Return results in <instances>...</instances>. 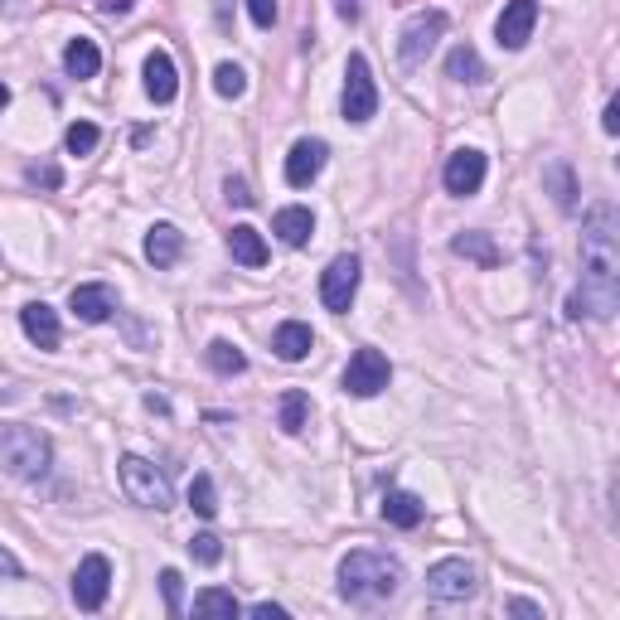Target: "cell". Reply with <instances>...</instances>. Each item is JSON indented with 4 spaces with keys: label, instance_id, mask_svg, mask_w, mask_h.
Masks as SVG:
<instances>
[{
    "label": "cell",
    "instance_id": "22",
    "mask_svg": "<svg viewBox=\"0 0 620 620\" xmlns=\"http://www.w3.org/2000/svg\"><path fill=\"white\" fill-rule=\"evenodd\" d=\"M446 78H456V83H465V88H480L490 73H485V59H480L470 44H456V49L446 54Z\"/></svg>",
    "mask_w": 620,
    "mask_h": 620
},
{
    "label": "cell",
    "instance_id": "21",
    "mask_svg": "<svg viewBox=\"0 0 620 620\" xmlns=\"http://www.w3.org/2000/svg\"><path fill=\"white\" fill-rule=\"evenodd\" d=\"M383 519L393 528H417L427 519V504L412 495V490H388V495H383Z\"/></svg>",
    "mask_w": 620,
    "mask_h": 620
},
{
    "label": "cell",
    "instance_id": "38",
    "mask_svg": "<svg viewBox=\"0 0 620 620\" xmlns=\"http://www.w3.org/2000/svg\"><path fill=\"white\" fill-rule=\"evenodd\" d=\"M223 194H228L238 209H248V204H252V194H248V185H243V180H228V185H223Z\"/></svg>",
    "mask_w": 620,
    "mask_h": 620
},
{
    "label": "cell",
    "instance_id": "18",
    "mask_svg": "<svg viewBox=\"0 0 620 620\" xmlns=\"http://www.w3.org/2000/svg\"><path fill=\"white\" fill-rule=\"evenodd\" d=\"M272 233H277L286 248H306L310 233H315V214L301 209V204H286V209H277V218H272Z\"/></svg>",
    "mask_w": 620,
    "mask_h": 620
},
{
    "label": "cell",
    "instance_id": "3",
    "mask_svg": "<svg viewBox=\"0 0 620 620\" xmlns=\"http://www.w3.org/2000/svg\"><path fill=\"white\" fill-rule=\"evenodd\" d=\"M49 465H54V446H49V436L39 432V427H25V422L0 427V470L5 475H15V480H44Z\"/></svg>",
    "mask_w": 620,
    "mask_h": 620
},
{
    "label": "cell",
    "instance_id": "1",
    "mask_svg": "<svg viewBox=\"0 0 620 620\" xmlns=\"http://www.w3.org/2000/svg\"><path fill=\"white\" fill-rule=\"evenodd\" d=\"M620 310V218L611 204H591L582 214V286L572 291V320H611Z\"/></svg>",
    "mask_w": 620,
    "mask_h": 620
},
{
    "label": "cell",
    "instance_id": "5",
    "mask_svg": "<svg viewBox=\"0 0 620 620\" xmlns=\"http://www.w3.org/2000/svg\"><path fill=\"white\" fill-rule=\"evenodd\" d=\"M340 112H344V122H354V126L373 122V112H378V88H373V73L364 54H349V63H344Z\"/></svg>",
    "mask_w": 620,
    "mask_h": 620
},
{
    "label": "cell",
    "instance_id": "11",
    "mask_svg": "<svg viewBox=\"0 0 620 620\" xmlns=\"http://www.w3.org/2000/svg\"><path fill=\"white\" fill-rule=\"evenodd\" d=\"M485 170H490L485 151H475V146H461V151L446 160V170H441V180H446V194H456V199H470V194H480V185H485Z\"/></svg>",
    "mask_w": 620,
    "mask_h": 620
},
{
    "label": "cell",
    "instance_id": "24",
    "mask_svg": "<svg viewBox=\"0 0 620 620\" xmlns=\"http://www.w3.org/2000/svg\"><path fill=\"white\" fill-rule=\"evenodd\" d=\"M63 68H68V78H97L102 49H97L93 39H73V44L63 49Z\"/></svg>",
    "mask_w": 620,
    "mask_h": 620
},
{
    "label": "cell",
    "instance_id": "35",
    "mask_svg": "<svg viewBox=\"0 0 620 620\" xmlns=\"http://www.w3.org/2000/svg\"><path fill=\"white\" fill-rule=\"evenodd\" d=\"M248 15H252V25L272 30L277 25V0H248Z\"/></svg>",
    "mask_w": 620,
    "mask_h": 620
},
{
    "label": "cell",
    "instance_id": "27",
    "mask_svg": "<svg viewBox=\"0 0 620 620\" xmlns=\"http://www.w3.org/2000/svg\"><path fill=\"white\" fill-rule=\"evenodd\" d=\"M243 606H238V596L233 591H223V587H204L199 596H194V616H238Z\"/></svg>",
    "mask_w": 620,
    "mask_h": 620
},
{
    "label": "cell",
    "instance_id": "33",
    "mask_svg": "<svg viewBox=\"0 0 620 620\" xmlns=\"http://www.w3.org/2000/svg\"><path fill=\"white\" fill-rule=\"evenodd\" d=\"M189 553H194V562L214 567V562L223 558V538H218V533H194V538H189Z\"/></svg>",
    "mask_w": 620,
    "mask_h": 620
},
{
    "label": "cell",
    "instance_id": "29",
    "mask_svg": "<svg viewBox=\"0 0 620 620\" xmlns=\"http://www.w3.org/2000/svg\"><path fill=\"white\" fill-rule=\"evenodd\" d=\"M189 509H194L199 519H214L218 514V490L209 475H194V485H189Z\"/></svg>",
    "mask_w": 620,
    "mask_h": 620
},
{
    "label": "cell",
    "instance_id": "32",
    "mask_svg": "<svg viewBox=\"0 0 620 620\" xmlns=\"http://www.w3.org/2000/svg\"><path fill=\"white\" fill-rule=\"evenodd\" d=\"M160 591H165V611H170V616H185V577H180L175 567L160 572Z\"/></svg>",
    "mask_w": 620,
    "mask_h": 620
},
{
    "label": "cell",
    "instance_id": "26",
    "mask_svg": "<svg viewBox=\"0 0 620 620\" xmlns=\"http://www.w3.org/2000/svg\"><path fill=\"white\" fill-rule=\"evenodd\" d=\"M310 422V398L301 388H291V393H281V432L286 436H301Z\"/></svg>",
    "mask_w": 620,
    "mask_h": 620
},
{
    "label": "cell",
    "instance_id": "23",
    "mask_svg": "<svg viewBox=\"0 0 620 620\" xmlns=\"http://www.w3.org/2000/svg\"><path fill=\"white\" fill-rule=\"evenodd\" d=\"M228 252H233V262H243V267H267V243H262V233L248 228V223H238V228L228 233Z\"/></svg>",
    "mask_w": 620,
    "mask_h": 620
},
{
    "label": "cell",
    "instance_id": "19",
    "mask_svg": "<svg viewBox=\"0 0 620 620\" xmlns=\"http://www.w3.org/2000/svg\"><path fill=\"white\" fill-rule=\"evenodd\" d=\"M272 349H277V359H286V364H301L310 349H315V335H310L306 320H286V325H277V335H272Z\"/></svg>",
    "mask_w": 620,
    "mask_h": 620
},
{
    "label": "cell",
    "instance_id": "17",
    "mask_svg": "<svg viewBox=\"0 0 620 620\" xmlns=\"http://www.w3.org/2000/svg\"><path fill=\"white\" fill-rule=\"evenodd\" d=\"M146 93H151V102H175V93H180V73H175V59L165 54V49H155L151 59H146Z\"/></svg>",
    "mask_w": 620,
    "mask_h": 620
},
{
    "label": "cell",
    "instance_id": "42",
    "mask_svg": "<svg viewBox=\"0 0 620 620\" xmlns=\"http://www.w3.org/2000/svg\"><path fill=\"white\" fill-rule=\"evenodd\" d=\"M335 10H340V20H349V25H354V20H359V0H340V5H335Z\"/></svg>",
    "mask_w": 620,
    "mask_h": 620
},
{
    "label": "cell",
    "instance_id": "9",
    "mask_svg": "<svg viewBox=\"0 0 620 620\" xmlns=\"http://www.w3.org/2000/svg\"><path fill=\"white\" fill-rule=\"evenodd\" d=\"M107 591H112V562L102 553H88L78 562V572H73V606L78 611H102Z\"/></svg>",
    "mask_w": 620,
    "mask_h": 620
},
{
    "label": "cell",
    "instance_id": "25",
    "mask_svg": "<svg viewBox=\"0 0 620 620\" xmlns=\"http://www.w3.org/2000/svg\"><path fill=\"white\" fill-rule=\"evenodd\" d=\"M204 364L218 373V378H233V373H243L248 369V354L238 349V344H228V340H214L209 349H204Z\"/></svg>",
    "mask_w": 620,
    "mask_h": 620
},
{
    "label": "cell",
    "instance_id": "14",
    "mask_svg": "<svg viewBox=\"0 0 620 620\" xmlns=\"http://www.w3.org/2000/svg\"><path fill=\"white\" fill-rule=\"evenodd\" d=\"M68 310L83 320V325H102V320H112V310H117V291L107 286V281H88V286H73V296H68Z\"/></svg>",
    "mask_w": 620,
    "mask_h": 620
},
{
    "label": "cell",
    "instance_id": "8",
    "mask_svg": "<svg viewBox=\"0 0 620 620\" xmlns=\"http://www.w3.org/2000/svg\"><path fill=\"white\" fill-rule=\"evenodd\" d=\"M359 277H364V267H359V257L354 252H340L325 272H320V301H325V310H335V315H344V310L354 306V291H359Z\"/></svg>",
    "mask_w": 620,
    "mask_h": 620
},
{
    "label": "cell",
    "instance_id": "39",
    "mask_svg": "<svg viewBox=\"0 0 620 620\" xmlns=\"http://www.w3.org/2000/svg\"><path fill=\"white\" fill-rule=\"evenodd\" d=\"M601 126H606V136H616V131H620V102H616V97L606 102V112H601Z\"/></svg>",
    "mask_w": 620,
    "mask_h": 620
},
{
    "label": "cell",
    "instance_id": "37",
    "mask_svg": "<svg viewBox=\"0 0 620 620\" xmlns=\"http://www.w3.org/2000/svg\"><path fill=\"white\" fill-rule=\"evenodd\" d=\"M248 616H257V620H286V606H277V601H257Z\"/></svg>",
    "mask_w": 620,
    "mask_h": 620
},
{
    "label": "cell",
    "instance_id": "12",
    "mask_svg": "<svg viewBox=\"0 0 620 620\" xmlns=\"http://www.w3.org/2000/svg\"><path fill=\"white\" fill-rule=\"evenodd\" d=\"M533 25H538V0H509L504 10H499L495 20V39L499 49H524L528 39H533Z\"/></svg>",
    "mask_w": 620,
    "mask_h": 620
},
{
    "label": "cell",
    "instance_id": "43",
    "mask_svg": "<svg viewBox=\"0 0 620 620\" xmlns=\"http://www.w3.org/2000/svg\"><path fill=\"white\" fill-rule=\"evenodd\" d=\"M5 102H10V88H5V83H0V107H5Z\"/></svg>",
    "mask_w": 620,
    "mask_h": 620
},
{
    "label": "cell",
    "instance_id": "36",
    "mask_svg": "<svg viewBox=\"0 0 620 620\" xmlns=\"http://www.w3.org/2000/svg\"><path fill=\"white\" fill-rule=\"evenodd\" d=\"M20 572H25V567H20V558H15L10 548H0V582H15Z\"/></svg>",
    "mask_w": 620,
    "mask_h": 620
},
{
    "label": "cell",
    "instance_id": "40",
    "mask_svg": "<svg viewBox=\"0 0 620 620\" xmlns=\"http://www.w3.org/2000/svg\"><path fill=\"white\" fill-rule=\"evenodd\" d=\"M509 616H528V620H538V616H543V606H533V601H524V596H514V601H509Z\"/></svg>",
    "mask_w": 620,
    "mask_h": 620
},
{
    "label": "cell",
    "instance_id": "4",
    "mask_svg": "<svg viewBox=\"0 0 620 620\" xmlns=\"http://www.w3.org/2000/svg\"><path fill=\"white\" fill-rule=\"evenodd\" d=\"M117 475H122V490L131 504L155 509V514H165V509L175 504V490H170L165 470H155L146 456H122V461H117Z\"/></svg>",
    "mask_w": 620,
    "mask_h": 620
},
{
    "label": "cell",
    "instance_id": "15",
    "mask_svg": "<svg viewBox=\"0 0 620 620\" xmlns=\"http://www.w3.org/2000/svg\"><path fill=\"white\" fill-rule=\"evenodd\" d=\"M180 252H185V233L175 223H151V233H146V262H151L155 272L175 267Z\"/></svg>",
    "mask_w": 620,
    "mask_h": 620
},
{
    "label": "cell",
    "instance_id": "10",
    "mask_svg": "<svg viewBox=\"0 0 620 620\" xmlns=\"http://www.w3.org/2000/svg\"><path fill=\"white\" fill-rule=\"evenodd\" d=\"M480 587V577H475V567L465 558H441L427 572V596L432 601H470Z\"/></svg>",
    "mask_w": 620,
    "mask_h": 620
},
{
    "label": "cell",
    "instance_id": "34",
    "mask_svg": "<svg viewBox=\"0 0 620 620\" xmlns=\"http://www.w3.org/2000/svg\"><path fill=\"white\" fill-rule=\"evenodd\" d=\"M25 180H30L34 189H59L63 185V170H59V165H30V170H25Z\"/></svg>",
    "mask_w": 620,
    "mask_h": 620
},
{
    "label": "cell",
    "instance_id": "6",
    "mask_svg": "<svg viewBox=\"0 0 620 620\" xmlns=\"http://www.w3.org/2000/svg\"><path fill=\"white\" fill-rule=\"evenodd\" d=\"M446 34V15L441 10H422V15H412L403 25V34H398V63H403L407 73L412 68H422V63L432 59L436 39Z\"/></svg>",
    "mask_w": 620,
    "mask_h": 620
},
{
    "label": "cell",
    "instance_id": "7",
    "mask_svg": "<svg viewBox=\"0 0 620 620\" xmlns=\"http://www.w3.org/2000/svg\"><path fill=\"white\" fill-rule=\"evenodd\" d=\"M388 378H393V364H388L383 349H354V359L344 369V393L349 398H378L388 388Z\"/></svg>",
    "mask_w": 620,
    "mask_h": 620
},
{
    "label": "cell",
    "instance_id": "20",
    "mask_svg": "<svg viewBox=\"0 0 620 620\" xmlns=\"http://www.w3.org/2000/svg\"><path fill=\"white\" fill-rule=\"evenodd\" d=\"M451 252L456 257H465V262H475V267H499V248H495V238L490 233H480V228H465V233H456L451 238Z\"/></svg>",
    "mask_w": 620,
    "mask_h": 620
},
{
    "label": "cell",
    "instance_id": "30",
    "mask_svg": "<svg viewBox=\"0 0 620 620\" xmlns=\"http://www.w3.org/2000/svg\"><path fill=\"white\" fill-rule=\"evenodd\" d=\"M214 88H218V97H243V93H248V73H243L238 63H218V68H214Z\"/></svg>",
    "mask_w": 620,
    "mask_h": 620
},
{
    "label": "cell",
    "instance_id": "2",
    "mask_svg": "<svg viewBox=\"0 0 620 620\" xmlns=\"http://www.w3.org/2000/svg\"><path fill=\"white\" fill-rule=\"evenodd\" d=\"M403 587V562L388 558V553H373V548H354L340 562V596L349 606H383L393 601Z\"/></svg>",
    "mask_w": 620,
    "mask_h": 620
},
{
    "label": "cell",
    "instance_id": "28",
    "mask_svg": "<svg viewBox=\"0 0 620 620\" xmlns=\"http://www.w3.org/2000/svg\"><path fill=\"white\" fill-rule=\"evenodd\" d=\"M543 185L553 189V204H558V209H572V204H577V185H572V170H567V165H548V170H543Z\"/></svg>",
    "mask_w": 620,
    "mask_h": 620
},
{
    "label": "cell",
    "instance_id": "41",
    "mask_svg": "<svg viewBox=\"0 0 620 620\" xmlns=\"http://www.w3.org/2000/svg\"><path fill=\"white\" fill-rule=\"evenodd\" d=\"M131 5H136V0H97V10H102V15H126Z\"/></svg>",
    "mask_w": 620,
    "mask_h": 620
},
{
    "label": "cell",
    "instance_id": "31",
    "mask_svg": "<svg viewBox=\"0 0 620 620\" xmlns=\"http://www.w3.org/2000/svg\"><path fill=\"white\" fill-rule=\"evenodd\" d=\"M97 141H102V131H97L93 122H73V126H68V136H63L68 155H93Z\"/></svg>",
    "mask_w": 620,
    "mask_h": 620
},
{
    "label": "cell",
    "instance_id": "13",
    "mask_svg": "<svg viewBox=\"0 0 620 620\" xmlns=\"http://www.w3.org/2000/svg\"><path fill=\"white\" fill-rule=\"evenodd\" d=\"M325 155H330V146H325L320 136L296 141V146H291V155H286V185H291V189L315 185V175L325 170Z\"/></svg>",
    "mask_w": 620,
    "mask_h": 620
},
{
    "label": "cell",
    "instance_id": "16",
    "mask_svg": "<svg viewBox=\"0 0 620 620\" xmlns=\"http://www.w3.org/2000/svg\"><path fill=\"white\" fill-rule=\"evenodd\" d=\"M20 325H25V335H30L39 349H59L63 325H59V310H54V306H44V301H30V306L20 310Z\"/></svg>",
    "mask_w": 620,
    "mask_h": 620
}]
</instances>
